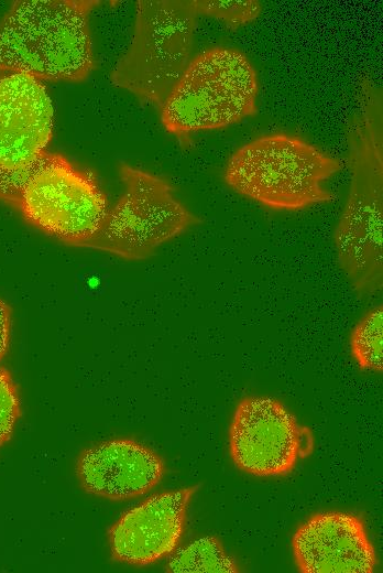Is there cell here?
<instances>
[{
    "instance_id": "obj_15",
    "label": "cell",
    "mask_w": 383,
    "mask_h": 573,
    "mask_svg": "<svg viewBox=\"0 0 383 573\" xmlns=\"http://www.w3.org/2000/svg\"><path fill=\"white\" fill-rule=\"evenodd\" d=\"M196 7L199 15L221 20L231 30L254 21L262 10L256 0H196Z\"/></svg>"
},
{
    "instance_id": "obj_14",
    "label": "cell",
    "mask_w": 383,
    "mask_h": 573,
    "mask_svg": "<svg viewBox=\"0 0 383 573\" xmlns=\"http://www.w3.org/2000/svg\"><path fill=\"white\" fill-rule=\"evenodd\" d=\"M350 350L359 368L364 371H383V306L368 311L350 334Z\"/></svg>"
},
{
    "instance_id": "obj_8",
    "label": "cell",
    "mask_w": 383,
    "mask_h": 573,
    "mask_svg": "<svg viewBox=\"0 0 383 573\" xmlns=\"http://www.w3.org/2000/svg\"><path fill=\"white\" fill-rule=\"evenodd\" d=\"M294 414L267 396L242 398L229 428V452L242 472L259 476H283L297 462L300 433Z\"/></svg>"
},
{
    "instance_id": "obj_2",
    "label": "cell",
    "mask_w": 383,
    "mask_h": 573,
    "mask_svg": "<svg viewBox=\"0 0 383 573\" xmlns=\"http://www.w3.org/2000/svg\"><path fill=\"white\" fill-rule=\"evenodd\" d=\"M97 0H17L0 20V72L84 82L95 68L89 14Z\"/></svg>"
},
{
    "instance_id": "obj_11",
    "label": "cell",
    "mask_w": 383,
    "mask_h": 573,
    "mask_svg": "<svg viewBox=\"0 0 383 573\" xmlns=\"http://www.w3.org/2000/svg\"><path fill=\"white\" fill-rule=\"evenodd\" d=\"M54 111L43 83L30 75L0 77V169H15L45 152Z\"/></svg>"
},
{
    "instance_id": "obj_9",
    "label": "cell",
    "mask_w": 383,
    "mask_h": 573,
    "mask_svg": "<svg viewBox=\"0 0 383 573\" xmlns=\"http://www.w3.org/2000/svg\"><path fill=\"white\" fill-rule=\"evenodd\" d=\"M199 485L151 496L124 512L109 529L114 561L152 564L174 552L186 523L187 509Z\"/></svg>"
},
{
    "instance_id": "obj_13",
    "label": "cell",
    "mask_w": 383,
    "mask_h": 573,
    "mask_svg": "<svg viewBox=\"0 0 383 573\" xmlns=\"http://www.w3.org/2000/svg\"><path fill=\"white\" fill-rule=\"evenodd\" d=\"M167 572L174 573H237L240 572L236 560L225 550L215 536L193 541L178 550L166 564Z\"/></svg>"
},
{
    "instance_id": "obj_6",
    "label": "cell",
    "mask_w": 383,
    "mask_h": 573,
    "mask_svg": "<svg viewBox=\"0 0 383 573\" xmlns=\"http://www.w3.org/2000/svg\"><path fill=\"white\" fill-rule=\"evenodd\" d=\"M131 43L111 82L161 109L190 62L196 0H139Z\"/></svg>"
},
{
    "instance_id": "obj_5",
    "label": "cell",
    "mask_w": 383,
    "mask_h": 573,
    "mask_svg": "<svg viewBox=\"0 0 383 573\" xmlns=\"http://www.w3.org/2000/svg\"><path fill=\"white\" fill-rule=\"evenodd\" d=\"M259 79L241 51L217 46L190 60L161 110L169 133H189L227 128L254 116Z\"/></svg>"
},
{
    "instance_id": "obj_10",
    "label": "cell",
    "mask_w": 383,
    "mask_h": 573,
    "mask_svg": "<svg viewBox=\"0 0 383 573\" xmlns=\"http://www.w3.org/2000/svg\"><path fill=\"white\" fill-rule=\"evenodd\" d=\"M292 550L302 573H372L377 563L362 517L344 511L311 515L295 530Z\"/></svg>"
},
{
    "instance_id": "obj_7",
    "label": "cell",
    "mask_w": 383,
    "mask_h": 573,
    "mask_svg": "<svg viewBox=\"0 0 383 573\" xmlns=\"http://www.w3.org/2000/svg\"><path fill=\"white\" fill-rule=\"evenodd\" d=\"M123 192L98 228L76 247L105 251L127 260L150 258L163 244L201 223L174 194L167 180L119 164Z\"/></svg>"
},
{
    "instance_id": "obj_1",
    "label": "cell",
    "mask_w": 383,
    "mask_h": 573,
    "mask_svg": "<svg viewBox=\"0 0 383 573\" xmlns=\"http://www.w3.org/2000/svg\"><path fill=\"white\" fill-rule=\"evenodd\" d=\"M382 110L381 89L362 79L358 109L347 128L350 190L333 233L339 266L361 298L383 288Z\"/></svg>"
},
{
    "instance_id": "obj_3",
    "label": "cell",
    "mask_w": 383,
    "mask_h": 573,
    "mask_svg": "<svg viewBox=\"0 0 383 573\" xmlns=\"http://www.w3.org/2000/svg\"><path fill=\"white\" fill-rule=\"evenodd\" d=\"M0 201L44 234L76 247L105 217L109 204L95 175L61 153L0 169Z\"/></svg>"
},
{
    "instance_id": "obj_4",
    "label": "cell",
    "mask_w": 383,
    "mask_h": 573,
    "mask_svg": "<svg viewBox=\"0 0 383 573\" xmlns=\"http://www.w3.org/2000/svg\"><path fill=\"white\" fill-rule=\"evenodd\" d=\"M341 163L300 137L275 132L255 138L229 158L223 179L238 194L273 210L296 212L328 203L322 183Z\"/></svg>"
},
{
    "instance_id": "obj_16",
    "label": "cell",
    "mask_w": 383,
    "mask_h": 573,
    "mask_svg": "<svg viewBox=\"0 0 383 573\" xmlns=\"http://www.w3.org/2000/svg\"><path fill=\"white\" fill-rule=\"evenodd\" d=\"M20 415L18 387L11 374L0 367V446L10 440Z\"/></svg>"
},
{
    "instance_id": "obj_12",
    "label": "cell",
    "mask_w": 383,
    "mask_h": 573,
    "mask_svg": "<svg viewBox=\"0 0 383 573\" xmlns=\"http://www.w3.org/2000/svg\"><path fill=\"white\" fill-rule=\"evenodd\" d=\"M165 473L163 458L133 439L117 437L84 450L76 462L83 489L91 495L127 500L146 494Z\"/></svg>"
},
{
    "instance_id": "obj_17",
    "label": "cell",
    "mask_w": 383,
    "mask_h": 573,
    "mask_svg": "<svg viewBox=\"0 0 383 573\" xmlns=\"http://www.w3.org/2000/svg\"><path fill=\"white\" fill-rule=\"evenodd\" d=\"M11 309L0 299V360L6 355L10 343Z\"/></svg>"
}]
</instances>
